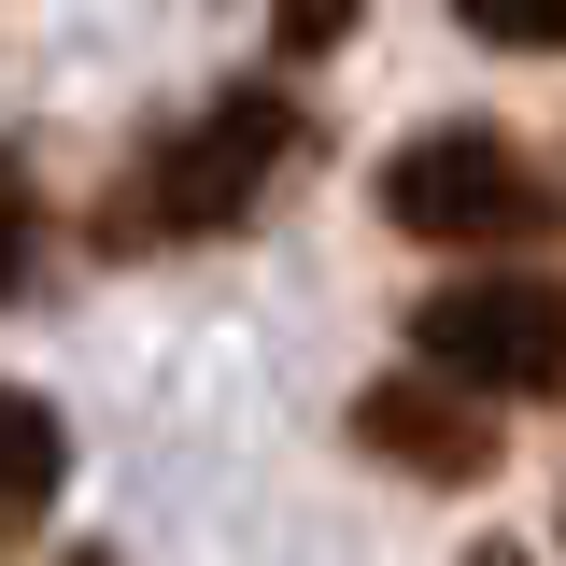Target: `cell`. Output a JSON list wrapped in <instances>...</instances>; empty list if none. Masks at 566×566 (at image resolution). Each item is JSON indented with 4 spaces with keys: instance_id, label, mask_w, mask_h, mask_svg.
<instances>
[{
    "instance_id": "cell-2",
    "label": "cell",
    "mask_w": 566,
    "mask_h": 566,
    "mask_svg": "<svg viewBox=\"0 0 566 566\" xmlns=\"http://www.w3.org/2000/svg\"><path fill=\"white\" fill-rule=\"evenodd\" d=\"M382 227L439 255H524V241H553V170L510 128H411L382 156Z\"/></svg>"
},
{
    "instance_id": "cell-7",
    "label": "cell",
    "mask_w": 566,
    "mask_h": 566,
    "mask_svg": "<svg viewBox=\"0 0 566 566\" xmlns=\"http://www.w3.org/2000/svg\"><path fill=\"white\" fill-rule=\"evenodd\" d=\"M29 255H43V185H29V156H0V297L29 283Z\"/></svg>"
},
{
    "instance_id": "cell-6",
    "label": "cell",
    "mask_w": 566,
    "mask_h": 566,
    "mask_svg": "<svg viewBox=\"0 0 566 566\" xmlns=\"http://www.w3.org/2000/svg\"><path fill=\"white\" fill-rule=\"evenodd\" d=\"M468 43H510V57H566V0H453Z\"/></svg>"
},
{
    "instance_id": "cell-4",
    "label": "cell",
    "mask_w": 566,
    "mask_h": 566,
    "mask_svg": "<svg viewBox=\"0 0 566 566\" xmlns=\"http://www.w3.org/2000/svg\"><path fill=\"white\" fill-rule=\"evenodd\" d=\"M354 453H382V468H411V482H495V397L468 382H439V368H382L368 397H354Z\"/></svg>"
},
{
    "instance_id": "cell-5",
    "label": "cell",
    "mask_w": 566,
    "mask_h": 566,
    "mask_svg": "<svg viewBox=\"0 0 566 566\" xmlns=\"http://www.w3.org/2000/svg\"><path fill=\"white\" fill-rule=\"evenodd\" d=\"M57 482H71L57 397H14V382H0V553H29V524L57 510Z\"/></svg>"
},
{
    "instance_id": "cell-8",
    "label": "cell",
    "mask_w": 566,
    "mask_h": 566,
    "mask_svg": "<svg viewBox=\"0 0 566 566\" xmlns=\"http://www.w3.org/2000/svg\"><path fill=\"white\" fill-rule=\"evenodd\" d=\"M354 14H368V0H270V43H283V57H340Z\"/></svg>"
},
{
    "instance_id": "cell-3",
    "label": "cell",
    "mask_w": 566,
    "mask_h": 566,
    "mask_svg": "<svg viewBox=\"0 0 566 566\" xmlns=\"http://www.w3.org/2000/svg\"><path fill=\"white\" fill-rule=\"evenodd\" d=\"M411 354L439 382H468V397H524V411H553L566 397V270H524V255H495V270L439 283L411 312Z\"/></svg>"
},
{
    "instance_id": "cell-10",
    "label": "cell",
    "mask_w": 566,
    "mask_h": 566,
    "mask_svg": "<svg viewBox=\"0 0 566 566\" xmlns=\"http://www.w3.org/2000/svg\"><path fill=\"white\" fill-rule=\"evenodd\" d=\"M57 566H114V553H57Z\"/></svg>"
},
{
    "instance_id": "cell-1",
    "label": "cell",
    "mask_w": 566,
    "mask_h": 566,
    "mask_svg": "<svg viewBox=\"0 0 566 566\" xmlns=\"http://www.w3.org/2000/svg\"><path fill=\"white\" fill-rule=\"evenodd\" d=\"M297 156H312V114L283 85H212L185 128H156L99 185V255H185V241L255 227V199H270Z\"/></svg>"
},
{
    "instance_id": "cell-9",
    "label": "cell",
    "mask_w": 566,
    "mask_h": 566,
    "mask_svg": "<svg viewBox=\"0 0 566 566\" xmlns=\"http://www.w3.org/2000/svg\"><path fill=\"white\" fill-rule=\"evenodd\" d=\"M468 566H524V553H510V538H482V553H468Z\"/></svg>"
}]
</instances>
